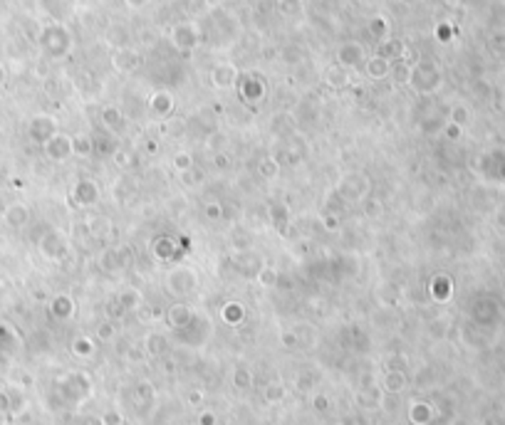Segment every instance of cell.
Returning a JSON list of instances; mask_svg holds the SVG:
<instances>
[{
    "label": "cell",
    "instance_id": "cell-2",
    "mask_svg": "<svg viewBox=\"0 0 505 425\" xmlns=\"http://www.w3.org/2000/svg\"><path fill=\"white\" fill-rule=\"evenodd\" d=\"M5 220H8L10 225H23L25 220H28V211H25L23 206H10L8 213H5Z\"/></svg>",
    "mask_w": 505,
    "mask_h": 425
},
{
    "label": "cell",
    "instance_id": "cell-4",
    "mask_svg": "<svg viewBox=\"0 0 505 425\" xmlns=\"http://www.w3.org/2000/svg\"><path fill=\"white\" fill-rule=\"evenodd\" d=\"M0 302H3V292H0Z\"/></svg>",
    "mask_w": 505,
    "mask_h": 425
},
{
    "label": "cell",
    "instance_id": "cell-3",
    "mask_svg": "<svg viewBox=\"0 0 505 425\" xmlns=\"http://www.w3.org/2000/svg\"><path fill=\"white\" fill-rule=\"evenodd\" d=\"M0 425H5V421H3V413H0Z\"/></svg>",
    "mask_w": 505,
    "mask_h": 425
},
{
    "label": "cell",
    "instance_id": "cell-1",
    "mask_svg": "<svg viewBox=\"0 0 505 425\" xmlns=\"http://www.w3.org/2000/svg\"><path fill=\"white\" fill-rule=\"evenodd\" d=\"M15 346H18V336H15V331L10 329L8 324H0V354L10 356L15 351Z\"/></svg>",
    "mask_w": 505,
    "mask_h": 425
}]
</instances>
